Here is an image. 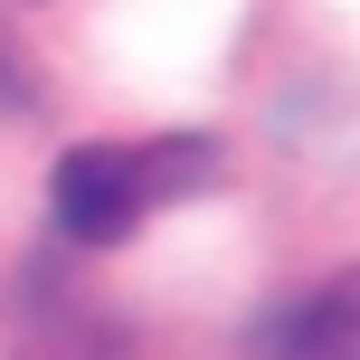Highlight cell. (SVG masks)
Here are the masks:
<instances>
[{
	"label": "cell",
	"instance_id": "cell-1",
	"mask_svg": "<svg viewBox=\"0 0 360 360\" xmlns=\"http://www.w3.org/2000/svg\"><path fill=\"white\" fill-rule=\"evenodd\" d=\"M218 180V143L209 133H162V143H86L57 162V228L76 247H124L152 209L209 190Z\"/></svg>",
	"mask_w": 360,
	"mask_h": 360
},
{
	"label": "cell",
	"instance_id": "cell-2",
	"mask_svg": "<svg viewBox=\"0 0 360 360\" xmlns=\"http://www.w3.org/2000/svg\"><path fill=\"white\" fill-rule=\"evenodd\" d=\"M266 360H360V275H332V285L294 294L266 332H256Z\"/></svg>",
	"mask_w": 360,
	"mask_h": 360
}]
</instances>
